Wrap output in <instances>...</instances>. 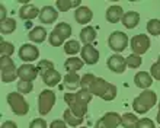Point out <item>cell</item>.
Here are the masks:
<instances>
[{"instance_id": "cell-40", "label": "cell", "mask_w": 160, "mask_h": 128, "mask_svg": "<svg viewBox=\"0 0 160 128\" xmlns=\"http://www.w3.org/2000/svg\"><path fill=\"white\" fill-rule=\"evenodd\" d=\"M29 128H48V127H47L45 120H42V118H37V120H34L29 124Z\"/></svg>"}, {"instance_id": "cell-10", "label": "cell", "mask_w": 160, "mask_h": 128, "mask_svg": "<svg viewBox=\"0 0 160 128\" xmlns=\"http://www.w3.org/2000/svg\"><path fill=\"white\" fill-rule=\"evenodd\" d=\"M39 57V51L38 48L32 45V44H23L19 50V58L26 63H29V61H35L37 58Z\"/></svg>"}, {"instance_id": "cell-41", "label": "cell", "mask_w": 160, "mask_h": 128, "mask_svg": "<svg viewBox=\"0 0 160 128\" xmlns=\"http://www.w3.org/2000/svg\"><path fill=\"white\" fill-rule=\"evenodd\" d=\"M50 128H67V125H66V121H60V120H55L51 122Z\"/></svg>"}, {"instance_id": "cell-21", "label": "cell", "mask_w": 160, "mask_h": 128, "mask_svg": "<svg viewBox=\"0 0 160 128\" xmlns=\"http://www.w3.org/2000/svg\"><path fill=\"white\" fill-rule=\"evenodd\" d=\"M95 39H96V29L93 26H84L83 29H82V32H80V41L84 45H89Z\"/></svg>"}, {"instance_id": "cell-19", "label": "cell", "mask_w": 160, "mask_h": 128, "mask_svg": "<svg viewBox=\"0 0 160 128\" xmlns=\"http://www.w3.org/2000/svg\"><path fill=\"white\" fill-rule=\"evenodd\" d=\"M122 16H124V10H122V7L118 6V4L111 6V7H108V10H106V21L109 22V23H117V22H119L122 19Z\"/></svg>"}, {"instance_id": "cell-13", "label": "cell", "mask_w": 160, "mask_h": 128, "mask_svg": "<svg viewBox=\"0 0 160 128\" xmlns=\"http://www.w3.org/2000/svg\"><path fill=\"white\" fill-rule=\"evenodd\" d=\"M108 68H109L111 71L114 73H124L125 71V58L122 56H119V54H114V56H111L109 58H108Z\"/></svg>"}, {"instance_id": "cell-34", "label": "cell", "mask_w": 160, "mask_h": 128, "mask_svg": "<svg viewBox=\"0 0 160 128\" xmlns=\"http://www.w3.org/2000/svg\"><path fill=\"white\" fill-rule=\"evenodd\" d=\"M34 89V85H32V81H26V80H21L18 81V92L22 95L25 93H31Z\"/></svg>"}, {"instance_id": "cell-33", "label": "cell", "mask_w": 160, "mask_h": 128, "mask_svg": "<svg viewBox=\"0 0 160 128\" xmlns=\"http://www.w3.org/2000/svg\"><path fill=\"white\" fill-rule=\"evenodd\" d=\"M141 61H143L141 57L137 56V54H131V56H128L125 58V64L131 68H138L141 66Z\"/></svg>"}, {"instance_id": "cell-22", "label": "cell", "mask_w": 160, "mask_h": 128, "mask_svg": "<svg viewBox=\"0 0 160 128\" xmlns=\"http://www.w3.org/2000/svg\"><path fill=\"white\" fill-rule=\"evenodd\" d=\"M80 81H82V79L79 77L77 73H68V74H66V77H64V86H66L68 90L77 89L80 85Z\"/></svg>"}, {"instance_id": "cell-28", "label": "cell", "mask_w": 160, "mask_h": 128, "mask_svg": "<svg viewBox=\"0 0 160 128\" xmlns=\"http://www.w3.org/2000/svg\"><path fill=\"white\" fill-rule=\"evenodd\" d=\"M138 122V118L134 114H124L121 115V125L124 128H135Z\"/></svg>"}, {"instance_id": "cell-5", "label": "cell", "mask_w": 160, "mask_h": 128, "mask_svg": "<svg viewBox=\"0 0 160 128\" xmlns=\"http://www.w3.org/2000/svg\"><path fill=\"white\" fill-rule=\"evenodd\" d=\"M0 71H2V81L3 83L15 81V79L18 77V70L10 57H0Z\"/></svg>"}, {"instance_id": "cell-42", "label": "cell", "mask_w": 160, "mask_h": 128, "mask_svg": "<svg viewBox=\"0 0 160 128\" xmlns=\"http://www.w3.org/2000/svg\"><path fill=\"white\" fill-rule=\"evenodd\" d=\"M2 128H18V125L13 121H6V122H3Z\"/></svg>"}, {"instance_id": "cell-44", "label": "cell", "mask_w": 160, "mask_h": 128, "mask_svg": "<svg viewBox=\"0 0 160 128\" xmlns=\"http://www.w3.org/2000/svg\"><path fill=\"white\" fill-rule=\"evenodd\" d=\"M157 122L160 124V109H159V112H157Z\"/></svg>"}, {"instance_id": "cell-35", "label": "cell", "mask_w": 160, "mask_h": 128, "mask_svg": "<svg viewBox=\"0 0 160 128\" xmlns=\"http://www.w3.org/2000/svg\"><path fill=\"white\" fill-rule=\"evenodd\" d=\"M147 31L150 35H160V21L152 19L147 22Z\"/></svg>"}, {"instance_id": "cell-16", "label": "cell", "mask_w": 160, "mask_h": 128, "mask_svg": "<svg viewBox=\"0 0 160 128\" xmlns=\"http://www.w3.org/2000/svg\"><path fill=\"white\" fill-rule=\"evenodd\" d=\"M134 83L137 87L146 90L147 87H150V86L153 85V77H152V74H148L147 71H140L135 74Z\"/></svg>"}, {"instance_id": "cell-45", "label": "cell", "mask_w": 160, "mask_h": 128, "mask_svg": "<svg viewBox=\"0 0 160 128\" xmlns=\"http://www.w3.org/2000/svg\"><path fill=\"white\" fill-rule=\"evenodd\" d=\"M80 128H88V127H80Z\"/></svg>"}, {"instance_id": "cell-46", "label": "cell", "mask_w": 160, "mask_h": 128, "mask_svg": "<svg viewBox=\"0 0 160 128\" xmlns=\"http://www.w3.org/2000/svg\"><path fill=\"white\" fill-rule=\"evenodd\" d=\"M159 109H160V103H159Z\"/></svg>"}, {"instance_id": "cell-4", "label": "cell", "mask_w": 160, "mask_h": 128, "mask_svg": "<svg viewBox=\"0 0 160 128\" xmlns=\"http://www.w3.org/2000/svg\"><path fill=\"white\" fill-rule=\"evenodd\" d=\"M8 103L10 105V109L15 115H26L29 111V105L19 92H10L8 95Z\"/></svg>"}, {"instance_id": "cell-8", "label": "cell", "mask_w": 160, "mask_h": 128, "mask_svg": "<svg viewBox=\"0 0 160 128\" xmlns=\"http://www.w3.org/2000/svg\"><path fill=\"white\" fill-rule=\"evenodd\" d=\"M148 48H150V39H148L147 35L140 34L132 37V39H131V50H132L134 54L141 56V54L148 51Z\"/></svg>"}, {"instance_id": "cell-20", "label": "cell", "mask_w": 160, "mask_h": 128, "mask_svg": "<svg viewBox=\"0 0 160 128\" xmlns=\"http://www.w3.org/2000/svg\"><path fill=\"white\" fill-rule=\"evenodd\" d=\"M28 38H29V41H32V42H35V44L44 42V41H45V38H47L45 28H42V26H35L34 29L28 34Z\"/></svg>"}, {"instance_id": "cell-26", "label": "cell", "mask_w": 160, "mask_h": 128, "mask_svg": "<svg viewBox=\"0 0 160 128\" xmlns=\"http://www.w3.org/2000/svg\"><path fill=\"white\" fill-rule=\"evenodd\" d=\"M52 31H55V32H57V34H58L60 37L64 39V41H66L68 37H72V32H73L72 26L68 25V23H66V22H61V23H58V25L55 26Z\"/></svg>"}, {"instance_id": "cell-43", "label": "cell", "mask_w": 160, "mask_h": 128, "mask_svg": "<svg viewBox=\"0 0 160 128\" xmlns=\"http://www.w3.org/2000/svg\"><path fill=\"white\" fill-rule=\"evenodd\" d=\"M0 10H2V17H0V21L4 22V21H6V7H4L3 4L0 6Z\"/></svg>"}, {"instance_id": "cell-23", "label": "cell", "mask_w": 160, "mask_h": 128, "mask_svg": "<svg viewBox=\"0 0 160 128\" xmlns=\"http://www.w3.org/2000/svg\"><path fill=\"white\" fill-rule=\"evenodd\" d=\"M84 61L82 60V58H77V57H72V58H68L66 63H64V67H66V70H67L68 73H76L77 70H80V68L83 67Z\"/></svg>"}, {"instance_id": "cell-30", "label": "cell", "mask_w": 160, "mask_h": 128, "mask_svg": "<svg viewBox=\"0 0 160 128\" xmlns=\"http://www.w3.org/2000/svg\"><path fill=\"white\" fill-rule=\"evenodd\" d=\"M15 29H16V22H15V19H6L4 22L0 23V32L3 35L12 34Z\"/></svg>"}, {"instance_id": "cell-7", "label": "cell", "mask_w": 160, "mask_h": 128, "mask_svg": "<svg viewBox=\"0 0 160 128\" xmlns=\"http://www.w3.org/2000/svg\"><path fill=\"white\" fill-rule=\"evenodd\" d=\"M108 45H109V48L112 51L121 52L128 47V37H127V34L121 32V31H115V32H112L109 35Z\"/></svg>"}, {"instance_id": "cell-25", "label": "cell", "mask_w": 160, "mask_h": 128, "mask_svg": "<svg viewBox=\"0 0 160 128\" xmlns=\"http://www.w3.org/2000/svg\"><path fill=\"white\" fill-rule=\"evenodd\" d=\"M63 116H64V121H66L68 125H72V127H77V125H80L82 122H83V118L77 116L76 114L70 109V108L64 111V115Z\"/></svg>"}, {"instance_id": "cell-3", "label": "cell", "mask_w": 160, "mask_h": 128, "mask_svg": "<svg viewBox=\"0 0 160 128\" xmlns=\"http://www.w3.org/2000/svg\"><path fill=\"white\" fill-rule=\"evenodd\" d=\"M157 102L156 92L153 90H143L141 93L134 99L132 102V108L137 114H146L147 111H150Z\"/></svg>"}, {"instance_id": "cell-15", "label": "cell", "mask_w": 160, "mask_h": 128, "mask_svg": "<svg viewBox=\"0 0 160 128\" xmlns=\"http://www.w3.org/2000/svg\"><path fill=\"white\" fill-rule=\"evenodd\" d=\"M92 17H93V12L89 7H86V6H80V7L76 9V12H74V19H76L77 23H80V25L89 23V22L92 21Z\"/></svg>"}, {"instance_id": "cell-1", "label": "cell", "mask_w": 160, "mask_h": 128, "mask_svg": "<svg viewBox=\"0 0 160 128\" xmlns=\"http://www.w3.org/2000/svg\"><path fill=\"white\" fill-rule=\"evenodd\" d=\"M92 93L88 90H79L77 93H64V101L67 102L68 108L72 109L77 116L83 118L88 112V105L92 101Z\"/></svg>"}, {"instance_id": "cell-12", "label": "cell", "mask_w": 160, "mask_h": 128, "mask_svg": "<svg viewBox=\"0 0 160 128\" xmlns=\"http://www.w3.org/2000/svg\"><path fill=\"white\" fill-rule=\"evenodd\" d=\"M82 60H83L86 64H89V66L96 64L98 60H99V51L93 47L92 44L84 45V47L82 48Z\"/></svg>"}, {"instance_id": "cell-27", "label": "cell", "mask_w": 160, "mask_h": 128, "mask_svg": "<svg viewBox=\"0 0 160 128\" xmlns=\"http://www.w3.org/2000/svg\"><path fill=\"white\" fill-rule=\"evenodd\" d=\"M80 3H82V0H57V7H58L60 12H67L68 9L72 7H80Z\"/></svg>"}, {"instance_id": "cell-14", "label": "cell", "mask_w": 160, "mask_h": 128, "mask_svg": "<svg viewBox=\"0 0 160 128\" xmlns=\"http://www.w3.org/2000/svg\"><path fill=\"white\" fill-rule=\"evenodd\" d=\"M57 17H58V12H57L52 6H44L42 10L39 12V21H41V23L51 25V23L55 22Z\"/></svg>"}, {"instance_id": "cell-39", "label": "cell", "mask_w": 160, "mask_h": 128, "mask_svg": "<svg viewBox=\"0 0 160 128\" xmlns=\"http://www.w3.org/2000/svg\"><path fill=\"white\" fill-rule=\"evenodd\" d=\"M135 128H154V122L150 118H143V120H138Z\"/></svg>"}, {"instance_id": "cell-36", "label": "cell", "mask_w": 160, "mask_h": 128, "mask_svg": "<svg viewBox=\"0 0 160 128\" xmlns=\"http://www.w3.org/2000/svg\"><path fill=\"white\" fill-rule=\"evenodd\" d=\"M95 77L96 76H93V74H84L83 77H82V81H80V86H82V89L83 90H88L89 92V89H90V86H92V83H93V80H95Z\"/></svg>"}, {"instance_id": "cell-11", "label": "cell", "mask_w": 160, "mask_h": 128, "mask_svg": "<svg viewBox=\"0 0 160 128\" xmlns=\"http://www.w3.org/2000/svg\"><path fill=\"white\" fill-rule=\"evenodd\" d=\"M38 68L34 67L32 64H23L18 68V77L21 80H26V81H32L37 79L38 76Z\"/></svg>"}, {"instance_id": "cell-38", "label": "cell", "mask_w": 160, "mask_h": 128, "mask_svg": "<svg viewBox=\"0 0 160 128\" xmlns=\"http://www.w3.org/2000/svg\"><path fill=\"white\" fill-rule=\"evenodd\" d=\"M150 74H152L153 79L160 80V56H159V58H157L156 63H154L152 67H150Z\"/></svg>"}, {"instance_id": "cell-2", "label": "cell", "mask_w": 160, "mask_h": 128, "mask_svg": "<svg viewBox=\"0 0 160 128\" xmlns=\"http://www.w3.org/2000/svg\"><path fill=\"white\" fill-rule=\"evenodd\" d=\"M89 93L96 95L103 101H112L117 96V87L115 85H111L106 80H103L102 77H95V80L89 89Z\"/></svg>"}, {"instance_id": "cell-37", "label": "cell", "mask_w": 160, "mask_h": 128, "mask_svg": "<svg viewBox=\"0 0 160 128\" xmlns=\"http://www.w3.org/2000/svg\"><path fill=\"white\" fill-rule=\"evenodd\" d=\"M50 44L52 45V47H60V45H63L64 44V39L60 37L55 31H52L50 34Z\"/></svg>"}, {"instance_id": "cell-32", "label": "cell", "mask_w": 160, "mask_h": 128, "mask_svg": "<svg viewBox=\"0 0 160 128\" xmlns=\"http://www.w3.org/2000/svg\"><path fill=\"white\" fill-rule=\"evenodd\" d=\"M37 68H38V71H39V74H41V77H44L47 73L51 71V70H55L52 61H50V60H41L38 63V66H37Z\"/></svg>"}, {"instance_id": "cell-24", "label": "cell", "mask_w": 160, "mask_h": 128, "mask_svg": "<svg viewBox=\"0 0 160 128\" xmlns=\"http://www.w3.org/2000/svg\"><path fill=\"white\" fill-rule=\"evenodd\" d=\"M42 80H44V83H45L47 86L52 87V86H55V85H58L60 83V80H61V74H60L57 70H51V71H48L45 76L42 77Z\"/></svg>"}, {"instance_id": "cell-6", "label": "cell", "mask_w": 160, "mask_h": 128, "mask_svg": "<svg viewBox=\"0 0 160 128\" xmlns=\"http://www.w3.org/2000/svg\"><path fill=\"white\" fill-rule=\"evenodd\" d=\"M55 103V93L52 90H42L38 98V111L41 115H47Z\"/></svg>"}, {"instance_id": "cell-9", "label": "cell", "mask_w": 160, "mask_h": 128, "mask_svg": "<svg viewBox=\"0 0 160 128\" xmlns=\"http://www.w3.org/2000/svg\"><path fill=\"white\" fill-rule=\"evenodd\" d=\"M121 125V115L117 112H106L96 122L95 128H117Z\"/></svg>"}, {"instance_id": "cell-18", "label": "cell", "mask_w": 160, "mask_h": 128, "mask_svg": "<svg viewBox=\"0 0 160 128\" xmlns=\"http://www.w3.org/2000/svg\"><path fill=\"white\" fill-rule=\"evenodd\" d=\"M138 21H140V15L138 12H134V10H130V12L124 13V16H122L121 22L122 25L128 28V29H132L135 26L138 25Z\"/></svg>"}, {"instance_id": "cell-29", "label": "cell", "mask_w": 160, "mask_h": 128, "mask_svg": "<svg viewBox=\"0 0 160 128\" xmlns=\"http://www.w3.org/2000/svg\"><path fill=\"white\" fill-rule=\"evenodd\" d=\"M15 51V47H13L12 42H6L0 38V57H10Z\"/></svg>"}, {"instance_id": "cell-17", "label": "cell", "mask_w": 160, "mask_h": 128, "mask_svg": "<svg viewBox=\"0 0 160 128\" xmlns=\"http://www.w3.org/2000/svg\"><path fill=\"white\" fill-rule=\"evenodd\" d=\"M41 10H38V7L35 6V4H25V6H22L21 10H19V16L21 19L23 21H31V19H34L39 15Z\"/></svg>"}, {"instance_id": "cell-31", "label": "cell", "mask_w": 160, "mask_h": 128, "mask_svg": "<svg viewBox=\"0 0 160 128\" xmlns=\"http://www.w3.org/2000/svg\"><path fill=\"white\" fill-rule=\"evenodd\" d=\"M79 50H80V44L76 39H70V41L64 44V51L68 56H74L76 52H79Z\"/></svg>"}]
</instances>
